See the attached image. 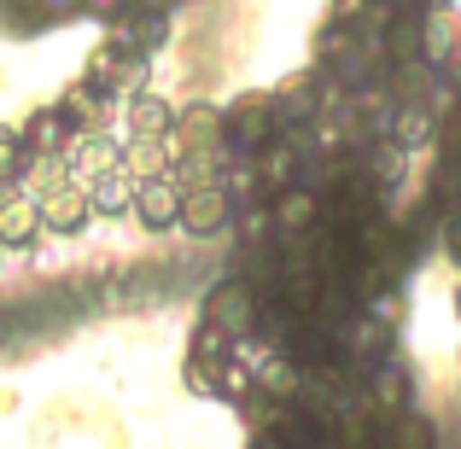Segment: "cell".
I'll list each match as a JSON object with an SVG mask.
<instances>
[{
  "label": "cell",
  "instance_id": "obj_1",
  "mask_svg": "<svg viewBox=\"0 0 461 449\" xmlns=\"http://www.w3.org/2000/svg\"><path fill=\"white\" fill-rule=\"evenodd\" d=\"M35 204H41V234L53 239H82L94 222V204H88V181H59V187L35 193Z\"/></svg>",
  "mask_w": 461,
  "mask_h": 449
},
{
  "label": "cell",
  "instance_id": "obj_2",
  "mask_svg": "<svg viewBox=\"0 0 461 449\" xmlns=\"http://www.w3.org/2000/svg\"><path fill=\"white\" fill-rule=\"evenodd\" d=\"M135 216H140V228L147 234H169L176 228V216H181V181L169 175H147V181H135Z\"/></svg>",
  "mask_w": 461,
  "mask_h": 449
},
{
  "label": "cell",
  "instance_id": "obj_3",
  "mask_svg": "<svg viewBox=\"0 0 461 449\" xmlns=\"http://www.w3.org/2000/svg\"><path fill=\"white\" fill-rule=\"evenodd\" d=\"M41 239V204L23 187H0V246L6 251H30Z\"/></svg>",
  "mask_w": 461,
  "mask_h": 449
},
{
  "label": "cell",
  "instance_id": "obj_4",
  "mask_svg": "<svg viewBox=\"0 0 461 449\" xmlns=\"http://www.w3.org/2000/svg\"><path fill=\"white\" fill-rule=\"evenodd\" d=\"M59 117L70 123V135H94V129L112 123V94L100 88V82H70L65 94H59Z\"/></svg>",
  "mask_w": 461,
  "mask_h": 449
},
{
  "label": "cell",
  "instance_id": "obj_5",
  "mask_svg": "<svg viewBox=\"0 0 461 449\" xmlns=\"http://www.w3.org/2000/svg\"><path fill=\"white\" fill-rule=\"evenodd\" d=\"M176 228H181V234H193V239L222 234V228H228V193H222V181H216V187H187V193H181Z\"/></svg>",
  "mask_w": 461,
  "mask_h": 449
},
{
  "label": "cell",
  "instance_id": "obj_6",
  "mask_svg": "<svg viewBox=\"0 0 461 449\" xmlns=\"http://www.w3.org/2000/svg\"><path fill=\"white\" fill-rule=\"evenodd\" d=\"M59 157L70 164V175H77V181H94V175H105V169L123 164V147H117L105 129H94V135H70Z\"/></svg>",
  "mask_w": 461,
  "mask_h": 449
},
{
  "label": "cell",
  "instance_id": "obj_7",
  "mask_svg": "<svg viewBox=\"0 0 461 449\" xmlns=\"http://www.w3.org/2000/svg\"><path fill=\"white\" fill-rule=\"evenodd\" d=\"M88 204H94V216H129L135 211V175H129L123 164L105 169V175H94L88 181Z\"/></svg>",
  "mask_w": 461,
  "mask_h": 449
},
{
  "label": "cell",
  "instance_id": "obj_8",
  "mask_svg": "<svg viewBox=\"0 0 461 449\" xmlns=\"http://www.w3.org/2000/svg\"><path fill=\"white\" fill-rule=\"evenodd\" d=\"M176 129V105L158 100V94H135L129 100V140H169Z\"/></svg>",
  "mask_w": 461,
  "mask_h": 449
},
{
  "label": "cell",
  "instance_id": "obj_9",
  "mask_svg": "<svg viewBox=\"0 0 461 449\" xmlns=\"http://www.w3.org/2000/svg\"><path fill=\"white\" fill-rule=\"evenodd\" d=\"M18 140H23V152H30V157L65 152V140H70V123L59 117V105H41V112H30V123L18 129Z\"/></svg>",
  "mask_w": 461,
  "mask_h": 449
},
{
  "label": "cell",
  "instance_id": "obj_10",
  "mask_svg": "<svg viewBox=\"0 0 461 449\" xmlns=\"http://www.w3.org/2000/svg\"><path fill=\"white\" fill-rule=\"evenodd\" d=\"M211 321H222V333H240V327L251 321V298H246V286H216L211 292Z\"/></svg>",
  "mask_w": 461,
  "mask_h": 449
},
{
  "label": "cell",
  "instance_id": "obj_11",
  "mask_svg": "<svg viewBox=\"0 0 461 449\" xmlns=\"http://www.w3.org/2000/svg\"><path fill=\"white\" fill-rule=\"evenodd\" d=\"M123 169L135 181H147V175H164L169 169V157H164V140H129L123 147Z\"/></svg>",
  "mask_w": 461,
  "mask_h": 449
},
{
  "label": "cell",
  "instance_id": "obj_12",
  "mask_svg": "<svg viewBox=\"0 0 461 449\" xmlns=\"http://www.w3.org/2000/svg\"><path fill=\"white\" fill-rule=\"evenodd\" d=\"M23 164H30V152H23L18 129L0 123V187H18V181H23Z\"/></svg>",
  "mask_w": 461,
  "mask_h": 449
},
{
  "label": "cell",
  "instance_id": "obj_13",
  "mask_svg": "<svg viewBox=\"0 0 461 449\" xmlns=\"http://www.w3.org/2000/svg\"><path fill=\"white\" fill-rule=\"evenodd\" d=\"M432 438H438V432H432L427 415H415V409H403V415H397V438H392V449H432Z\"/></svg>",
  "mask_w": 461,
  "mask_h": 449
},
{
  "label": "cell",
  "instance_id": "obj_14",
  "mask_svg": "<svg viewBox=\"0 0 461 449\" xmlns=\"http://www.w3.org/2000/svg\"><path fill=\"white\" fill-rule=\"evenodd\" d=\"M409 391H415V380H409L403 368H380V403L392 409V415H403V409H409Z\"/></svg>",
  "mask_w": 461,
  "mask_h": 449
},
{
  "label": "cell",
  "instance_id": "obj_15",
  "mask_svg": "<svg viewBox=\"0 0 461 449\" xmlns=\"http://www.w3.org/2000/svg\"><path fill=\"white\" fill-rule=\"evenodd\" d=\"M456 315H461V292H456Z\"/></svg>",
  "mask_w": 461,
  "mask_h": 449
},
{
  "label": "cell",
  "instance_id": "obj_16",
  "mask_svg": "<svg viewBox=\"0 0 461 449\" xmlns=\"http://www.w3.org/2000/svg\"><path fill=\"white\" fill-rule=\"evenodd\" d=\"M0 257H6V246H0Z\"/></svg>",
  "mask_w": 461,
  "mask_h": 449
}]
</instances>
